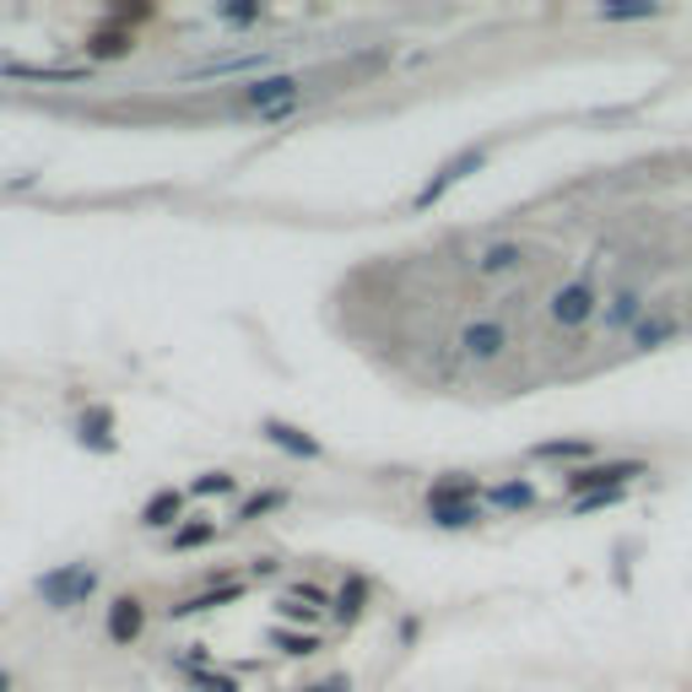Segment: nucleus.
Masks as SVG:
<instances>
[{
  "mask_svg": "<svg viewBox=\"0 0 692 692\" xmlns=\"http://www.w3.org/2000/svg\"><path fill=\"white\" fill-rule=\"evenodd\" d=\"M277 644H282L287 654H314L320 650V639H309V633H282V628H277Z\"/></svg>",
  "mask_w": 692,
  "mask_h": 692,
  "instance_id": "22",
  "label": "nucleus"
},
{
  "mask_svg": "<svg viewBox=\"0 0 692 692\" xmlns=\"http://www.w3.org/2000/svg\"><path fill=\"white\" fill-rule=\"evenodd\" d=\"M92 590H98V569H87V563H71V569H54V573H43V579H39L43 606H54V611L87 601Z\"/></svg>",
  "mask_w": 692,
  "mask_h": 692,
  "instance_id": "2",
  "label": "nucleus"
},
{
  "mask_svg": "<svg viewBox=\"0 0 692 692\" xmlns=\"http://www.w3.org/2000/svg\"><path fill=\"white\" fill-rule=\"evenodd\" d=\"M639 303H644V298H639L633 287H628V292H616V298H611V309H606V325L611 330L633 325V320H639Z\"/></svg>",
  "mask_w": 692,
  "mask_h": 692,
  "instance_id": "12",
  "label": "nucleus"
},
{
  "mask_svg": "<svg viewBox=\"0 0 692 692\" xmlns=\"http://www.w3.org/2000/svg\"><path fill=\"white\" fill-rule=\"evenodd\" d=\"M460 352H465L471 363L503 358V352H509V325H503V320H471V325L460 330Z\"/></svg>",
  "mask_w": 692,
  "mask_h": 692,
  "instance_id": "4",
  "label": "nucleus"
},
{
  "mask_svg": "<svg viewBox=\"0 0 692 692\" xmlns=\"http://www.w3.org/2000/svg\"><path fill=\"white\" fill-rule=\"evenodd\" d=\"M195 688L201 692H239V682H233V676H201Z\"/></svg>",
  "mask_w": 692,
  "mask_h": 692,
  "instance_id": "26",
  "label": "nucleus"
},
{
  "mask_svg": "<svg viewBox=\"0 0 692 692\" xmlns=\"http://www.w3.org/2000/svg\"><path fill=\"white\" fill-rule=\"evenodd\" d=\"M650 465L644 460H606V465H579L569 477L573 498H595V492H622L633 477H644Z\"/></svg>",
  "mask_w": 692,
  "mask_h": 692,
  "instance_id": "1",
  "label": "nucleus"
},
{
  "mask_svg": "<svg viewBox=\"0 0 692 692\" xmlns=\"http://www.w3.org/2000/svg\"><path fill=\"white\" fill-rule=\"evenodd\" d=\"M0 692H6V676H0Z\"/></svg>",
  "mask_w": 692,
  "mask_h": 692,
  "instance_id": "29",
  "label": "nucleus"
},
{
  "mask_svg": "<svg viewBox=\"0 0 692 692\" xmlns=\"http://www.w3.org/2000/svg\"><path fill=\"white\" fill-rule=\"evenodd\" d=\"M82 444L92 449H114V439H109V411H92L82 422Z\"/></svg>",
  "mask_w": 692,
  "mask_h": 692,
  "instance_id": "16",
  "label": "nucleus"
},
{
  "mask_svg": "<svg viewBox=\"0 0 692 692\" xmlns=\"http://www.w3.org/2000/svg\"><path fill=\"white\" fill-rule=\"evenodd\" d=\"M482 163H488V152H482V147H471V152H460V158H449V163L439 168V173H433V179H428L422 190H417V211H428V205L439 201V195H444L449 184H460L465 173H477V168H482Z\"/></svg>",
  "mask_w": 692,
  "mask_h": 692,
  "instance_id": "5",
  "label": "nucleus"
},
{
  "mask_svg": "<svg viewBox=\"0 0 692 692\" xmlns=\"http://www.w3.org/2000/svg\"><path fill=\"white\" fill-rule=\"evenodd\" d=\"M303 692H352V682H347V676H330V682H320V688H303Z\"/></svg>",
  "mask_w": 692,
  "mask_h": 692,
  "instance_id": "27",
  "label": "nucleus"
},
{
  "mask_svg": "<svg viewBox=\"0 0 692 692\" xmlns=\"http://www.w3.org/2000/svg\"><path fill=\"white\" fill-rule=\"evenodd\" d=\"M277 503H282V492H265V498H249V503H244V520H260V514H265V509H277Z\"/></svg>",
  "mask_w": 692,
  "mask_h": 692,
  "instance_id": "24",
  "label": "nucleus"
},
{
  "mask_svg": "<svg viewBox=\"0 0 692 692\" xmlns=\"http://www.w3.org/2000/svg\"><path fill=\"white\" fill-rule=\"evenodd\" d=\"M601 22H639V17H660V6H601Z\"/></svg>",
  "mask_w": 692,
  "mask_h": 692,
  "instance_id": "18",
  "label": "nucleus"
},
{
  "mask_svg": "<svg viewBox=\"0 0 692 692\" xmlns=\"http://www.w3.org/2000/svg\"><path fill=\"white\" fill-rule=\"evenodd\" d=\"M341 616H358V611H363V579H352V584H347V590H341Z\"/></svg>",
  "mask_w": 692,
  "mask_h": 692,
  "instance_id": "23",
  "label": "nucleus"
},
{
  "mask_svg": "<svg viewBox=\"0 0 692 692\" xmlns=\"http://www.w3.org/2000/svg\"><path fill=\"white\" fill-rule=\"evenodd\" d=\"M433 520L444 530H460V525H477V509L471 503H433Z\"/></svg>",
  "mask_w": 692,
  "mask_h": 692,
  "instance_id": "14",
  "label": "nucleus"
},
{
  "mask_svg": "<svg viewBox=\"0 0 692 692\" xmlns=\"http://www.w3.org/2000/svg\"><path fill=\"white\" fill-rule=\"evenodd\" d=\"M265 439H271V444H282L287 454H303V460H314V454H320V444H314L309 433H298V428H287V422H277V417L265 422Z\"/></svg>",
  "mask_w": 692,
  "mask_h": 692,
  "instance_id": "10",
  "label": "nucleus"
},
{
  "mask_svg": "<svg viewBox=\"0 0 692 692\" xmlns=\"http://www.w3.org/2000/svg\"><path fill=\"white\" fill-rule=\"evenodd\" d=\"M244 590L239 584H222L217 595H195V601H184V606H173V616H190V611H205V606H217V601H239Z\"/></svg>",
  "mask_w": 692,
  "mask_h": 692,
  "instance_id": "17",
  "label": "nucleus"
},
{
  "mask_svg": "<svg viewBox=\"0 0 692 692\" xmlns=\"http://www.w3.org/2000/svg\"><path fill=\"white\" fill-rule=\"evenodd\" d=\"M292 92H298V82L292 77H265V82H254L244 92L254 109H277V103H292Z\"/></svg>",
  "mask_w": 692,
  "mask_h": 692,
  "instance_id": "9",
  "label": "nucleus"
},
{
  "mask_svg": "<svg viewBox=\"0 0 692 692\" xmlns=\"http://www.w3.org/2000/svg\"><path fill=\"white\" fill-rule=\"evenodd\" d=\"M222 17H228V22H254V6H228Z\"/></svg>",
  "mask_w": 692,
  "mask_h": 692,
  "instance_id": "28",
  "label": "nucleus"
},
{
  "mask_svg": "<svg viewBox=\"0 0 692 692\" xmlns=\"http://www.w3.org/2000/svg\"><path fill=\"white\" fill-rule=\"evenodd\" d=\"M492 503L498 509H530L535 492H530V482H503V488H492Z\"/></svg>",
  "mask_w": 692,
  "mask_h": 692,
  "instance_id": "13",
  "label": "nucleus"
},
{
  "mask_svg": "<svg viewBox=\"0 0 692 692\" xmlns=\"http://www.w3.org/2000/svg\"><path fill=\"white\" fill-rule=\"evenodd\" d=\"M179 509H184V492H173V488L152 492V503L141 509V525H147V530H163V525H173V520H179Z\"/></svg>",
  "mask_w": 692,
  "mask_h": 692,
  "instance_id": "8",
  "label": "nucleus"
},
{
  "mask_svg": "<svg viewBox=\"0 0 692 692\" xmlns=\"http://www.w3.org/2000/svg\"><path fill=\"white\" fill-rule=\"evenodd\" d=\"M195 492H233V477H228V471H211V477L195 482Z\"/></svg>",
  "mask_w": 692,
  "mask_h": 692,
  "instance_id": "25",
  "label": "nucleus"
},
{
  "mask_svg": "<svg viewBox=\"0 0 692 692\" xmlns=\"http://www.w3.org/2000/svg\"><path fill=\"white\" fill-rule=\"evenodd\" d=\"M211 535H217V525H184L179 535H173V546H179V552H190V546H205Z\"/></svg>",
  "mask_w": 692,
  "mask_h": 692,
  "instance_id": "20",
  "label": "nucleus"
},
{
  "mask_svg": "<svg viewBox=\"0 0 692 692\" xmlns=\"http://www.w3.org/2000/svg\"><path fill=\"white\" fill-rule=\"evenodd\" d=\"M525 254H530L525 244H492L477 254V271H482V277H509V271L525 265Z\"/></svg>",
  "mask_w": 692,
  "mask_h": 692,
  "instance_id": "7",
  "label": "nucleus"
},
{
  "mask_svg": "<svg viewBox=\"0 0 692 692\" xmlns=\"http://www.w3.org/2000/svg\"><path fill=\"white\" fill-rule=\"evenodd\" d=\"M546 314H552V325H558V330L584 325V320L595 314V287H590V282L558 287V292H552V303H546Z\"/></svg>",
  "mask_w": 692,
  "mask_h": 692,
  "instance_id": "3",
  "label": "nucleus"
},
{
  "mask_svg": "<svg viewBox=\"0 0 692 692\" xmlns=\"http://www.w3.org/2000/svg\"><path fill=\"white\" fill-rule=\"evenodd\" d=\"M11 77H28V82H77L82 71H33V66H11Z\"/></svg>",
  "mask_w": 692,
  "mask_h": 692,
  "instance_id": "21",
  "label": "nucleus"
},
{
  "mask_svg": "<svg viewBox=\"0 0 692 692\" xmlns=\"http://www.w3.org/2000/svg\"><path fill=\"white\" fill-rule=\"evenodd\" d=\"M665 335H676V320H650V325L633 330V347H654V341H665Z\"/></svg>",
  "mask_w": 692,
  "mask_h": 692,
  "instance_id": "19",
  "label": "nucleus"
},
{
  "mask_svg": "<svg viewBox=\"0 0 692 692\" xmlns=\"http://www.w3.org/2000/svg\"><path fill=\"white\" fill-rule=\"evenodd\" d=\"M141 622H147V606H141L136 595H120V601L109 606V639H114V644H130V639L141 633Z\"/></svg>",
  "mask_w": 692,
  "mask_h": 692,
  "instance_id": "6",
  "label": "nucleus"
},
{
  "mask_svg": "<svg viewBox=\"0 0 692 692\" xmlns=\"http://www.w3.org/2000/svg\"><path fill=\"white\" fill-rule=\"evenodd\" d=\"M595 444L590 439H558V444H535V460H590Z\"/></svg>",
  "mask_w": 692,
  "mask_h": 692,
  "instance_id": "11",
  "label": "nucleus"
},
{
  "mask_svg": "<svg viewBox=\"0 0 692 692\" xmlns=\"http://www.w3.org/2000/svg\"><path fill=\"white\" fill-rule=\"evenodd\" d=\"M87 49H92L98 60H120V54H130V33H114V28H109V33H98Z\"/></svg>",
  "mask_w": 692,
  "mask_h": 692,
  "instance_id": "15",
  "label": "nucleus"
}]
</instances>
